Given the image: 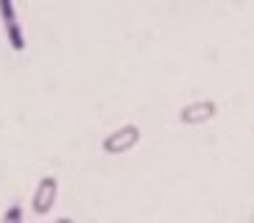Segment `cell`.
Segmentation results:
<instances>
[{
  "label": "cell",
  "instance_id": "1",
  "mask_svg": "<svg viewBox=\"0 0 254 223\" xmlns=\"http://www.w3.org/2000/svg\"><path fill=\"white\" fill-rule=\"evenodd\" d=\"M140 137H142L140 126L128 123V126H120V128H115L112 134H106L104 142H101V148L109 156H120V154H128L131 148H137Z\"/></svg>",
  "mask_w": 254,
  "mask_h": 223
},
{
  "label": "cell",
  "instance_id": "2",
  "mask_svg": "<svg viewBox=\"0 0 254 223\" xmlns=\"http://www.w3.org/2000/svg\"><path fill=\"white\" fill-rule=\"evenodd\" d=\"M0 22H3V34L8 39V48L14 53H23L25 51V31L20 25L14 0H0Z\"/></svg>",
  "mask_w": 254,
  "mask_h": 223
},
{
  "label": "cell",
  "instance_id": "3",
  "mask_svg": "<svg viewBox=\"0 0 254 223\" xmlns=\"http://www.w3.org/2000/svg\"><path fill=\"white\" fill-rule=\"evenodd\" d=\"M56 195H59V181L53 176H42L37 190H34V198H31L34 215H48L53 209V204H56Z\"/></svg>",
  "mask_w": 254,
  "mask_h": 223
},
{
  "label": "cell",
  "instance_id": "4",
  "mask_svg": "<svg viewBox=\"0 0 254 223\" xmlns=\"http://www.w3.org/2000/svg\"><path fill=\"white\" fill-rule=\"evenodd\" d=\"M218 114V104L215 101H195V104H187L179 112V120L185 126H201L207 120H212Z\"/></svg>",
  "mask_w": 254,
  "mask_h": 223
},
{
  "label": "cell",
  "instance_id": "5",
  "mask_svg": "<svg viewBox=\"0 0 254 223\" xmlns=\"http://www.w3.org/2000/svg\"><path fill=\"white\" fill-rule=\"evenodd\" d=\"M0 223H23V209L17 207H8L6 212H3V218H0Z\"/></svg>",
  "mask_w": 254,
  "mask_h": 223
},
{
  "label": "cell",
  "instance_id": "6",
  "mask_svg": "<svg viewBox=\"0 0 254 223\" xmlns=\"http://www.w3.org/2000/svg\"><path fill=\"white\" fill-rule=\"evenodd\" d=\"M53 223H73L70 218H59V221H53Z\"/></svg>",
  "mask_w": 254,
  "mask_h": 223
}]
</instances>
